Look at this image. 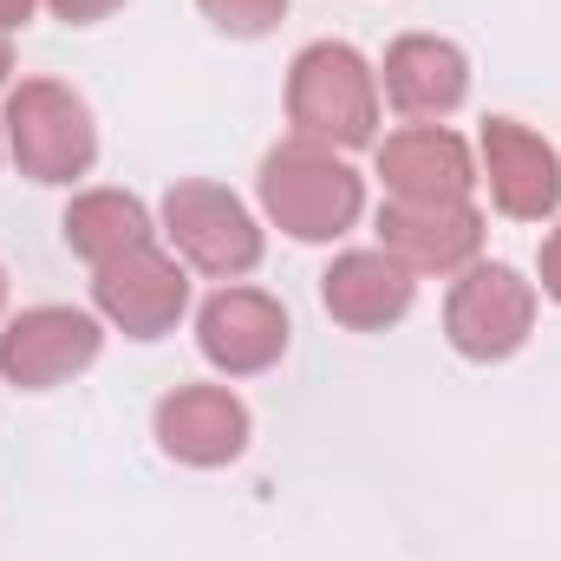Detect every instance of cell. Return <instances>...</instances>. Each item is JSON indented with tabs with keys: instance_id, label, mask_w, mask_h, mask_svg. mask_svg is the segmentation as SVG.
Wrapping results in <instances>:
<instances>
[{
	"instance_id": "4fadbf2b",
	"label": "cell",
	"mask_w": 561,
	"mask_h": 561,
	"mask_svg": "<svg viewBox=\"0 0 561 561\" xmlns=\"http://www.w3.org/2000/svg\"><path fill=\"white\" fill-rule=\"evenodd\" d=\"M379 92H386L405 118L437 125V118H450V112L470 99V59H463L450 39H437V33H405V39L386 46Z\"/></svg>"
},
{
	"instance_id": "7a4b0ae2",
	"label": "cell",
	"mask_w": 561,
	"mask_h": 561,
	"mask_svg": "<svg viewBox=\"0 0 561 561\" xmlns=\"http://www.w3.org/2000/svg\"><path fill=\"white\" fill-rule=\"evenodd\" d=\"M255 190H262L268 222L287 229L294 242H333V236H346V229L359 222V209H366L359 170H353L340 150H327V144H313V138H280L275 150L262 157Z\"/></svg>"
},
{
	"instance_id": "ffe728a7",
	"label": "cell",
	"mask_w": 561,
	"mask_h": 561,
	"mask_svg": "<svg viewBox=\"0 0 561 561\" xmlns=\"http://www.w3.org/2000/svg\"><path fill=\"white\" fill-rule=\"evenodd\" d=\"M7 72H13V46H7V33H0V85H7Z\"/></svg>"
},
{
	"instance_id": "2e32d148",
	"label": "cell",
	"mask_w": 561,
	"mask_h": 561,
	"mask_svg": "<svg viewBox=\"0 0 561 561\" xmlns=\"http://www.w3.org/2000/svg\"><path fill=\"white\" fill-rule=\"evenodd\" d=\"M196 7H203V20H209L216 33H236V39L275 33L280 13H287V0H196Z\"/></svg>"
},
{
	"instance_id": "5bb4252c",
	"label": "cell",
	"mask_w": 561,
	"mask_h": 561,
	"mask_svg": "<svg viewBox=\"0 0 561 561\" xmlns=\"http://www.w3.org/2000/svg\"><path fill=\"white\" fill-rule=\"evenodd\" d=\"M412 294H419V275L386 255V249H346L333 255V268L320 275V300L340 327L353 333H379V327H399L412 313Z\"/></svg>"
},
{
	"instance_id": "277c9868",
	"label": "cell",
	"mask_w": 561,
	"mask_h": 561,
	"mask_svg": "<svg viewBox=\"0 0 561 561\" xmlns=\"http://www.w3.org/2000/svg\"><path fill=\"white\" fill-rule=\"evenodd\" d=\"M163 236L176 249L183 268L196 275H216V280H242L255 262H262V229L249 216V203L222 183H170L163 196Z\"/></svg>"
},
{
	"instance_id": "6da1fadb",
	"label": "cell",
	"mask_w": 561,
	"mask_h": 561,
	"mask_svg": "<svg viewBox=\"0 0 561 561\" xmlns=\"http://www.w3.org/2000/svg\"><path fill=\"white\" fill-rule=\"evenodd\" d=\"M287 125L327 150H359L379 138V72L346 39H313L287 66Z\"/></svg>"
},
{
	"instance_id": "8992f818",
	"label": "cell",
	"mask_w": 561,
	"mask_h": 561,
	"mask_svg": "<svg viewBox=\"0 0 561 561\" xmlns=\"http://www.w3.org/2000/svg\"><path fill=\"white\" fill-rule=\"evenodd\" d=\"M105 346V327L85 307H26L0 327V379L20 392H53L85 373Z\"/></svg>"
},
{
	"instance_id": "3957f363",
	"label": "cell",
	"mask_w": 561,
	"mask_h": 561,
	"mask_svg": "<svg viewBox=\"0 0 561 561\" xmlns=\"http://www.w3.org/2000/svg\"><path fill=\"white\" fill-rule=\"evenodd\" d=\"M0 138L13 150L20 176L33 183H79L99 157V125L85 99L59 79H20L0 105Z\"/></svg>"
},
{
	"instance_id": "9c48e42d",
	"label": "cell",
	"mask_w": 561,
	"mask_h": 561,
	"mask_svg": "<svg viewBox=\"0 0 561 561\" xmlns=\"http://www.w3.org/2000/svg\"><path fill=\"white\" fill-rule=\"evenodd\" d=\"M483 176L477 183H490V203L503 209V216H516V222H542V216H556L561 209V157L549 138H536L529 125H516V118H490L483 125Z\"/></svg>"
},
{
	"instance_id": "ac0fdd59",
	"label": "cell",
	"mask_w": 561,
	"mask_h": 561,
	"mask_svg": "<svg viewBox=\"0 0 561 561\" xmlns=\"http://www.w3.org/2000/svg\"><path fill=\"white\" fill-rule=\"evenodd\" d=\"M542 294L561 300V229H549V242H542Z\"/></svg>"
},
{
	"instance_id": "8fae6325",
	"label": "cell",
	"mask_w": 561,
	"mask_h": 561,
	"mask_svg": "<svg viewBox=\"0 0 561 561\" xmlns=\"http://www.w3.org/2000/svg\"><path fill=\"white\" fill-rule=\"evenodd\" d=\"M157 444L190 470L236 463L249 450V405L229 386H176L170 399H157Z\"/></svg>"
},
{
	"instance_id": "52a82bcc",
	"label": "cell",
	"mask_w": 561,
	"mask_h": 561,
	"mask_svg": "<svg viewBox=\"0 0 561 561\" xmlns=\"http://www.w3.org/2000/svg\"><path fill=\"white\" fill-rule=\"evenodd\" d=\"M92 307L125 340H163L190 307V275H183L176 255L144 242V249H125L118 262L92 268Z\"/></svg>"
},
{
	"instance_id": "7c38bea8",
	"label": "cell",
	"mask_w": 561,
	"mask_h": 561,
	"mask_svg": "<svg viewBox=\"0 0 561 561\" xmlns=\"http://www.w3.org/2000/svg\"><path fill=\"white\" fill-rule=\"evenodd\" d=\"M379 183L392 190V203H470L477 157L444 125H405L379 144Z\"/></svg>"
},
{
	"instance_id": "30bf717a",
	"label": "cell",
	"mask_w": 561,
	"mask_h": 561,
	"mask_svg": "<svg viewBox=\"0 0 561 561\" xmlns=\"http://www.w3.org/2000/svg\"><path fill=\"white\" fill-rule=\"evenodd\" d=\"M379 249L399 255L412 275H463L483 255V209L477 203H386Z\"/></svg>"
},
{
	"instance_id": "5b68a950",
	"label": "cell",
	"mask_w": 561,
	"mask_h": 561,
	"mask_svg": "<svg viewBox=\"0 0 561 561\" xmlns=\"http://www.w3.org/2000/svg\"><path fill=\"white\" fill-rule=\"evenodd\" d=\"M536 327V280H523L503 262H470L444 300V333L463 359H510Z\"/></svg>"
},
{
	"instance_id": "9a60e30c",
	"label": "cell",
	"mask_w": 561,
	"mask_h": 561,
	"mask_svg": "<svg viewBox=\"0 0 561 561\" xmlns=\"http://www.w3.org/2000/svg\"><path fill=\"white\" fill-rule=\"evenodd\" d=\"M59 229H66V249H72L79 262H92V268L118 262L125 249L157 242L150 209H144L131 190H85V196H72V209H66Z\"/></svg>"
},
{
	"instance_id": "e0dca14e",
	"label": "cell",
	"mask_w": 561,
	"mask_h": 561,
	"mask_svg": "<svg viewBox=\"0 0 561 561\" xmlns=\"http://www.w3.org/2000/svg\"><path fill=\"white\" fill-rule=\"evenodd\" d=\"M66 26H92V20H105V13H118L125 0H46Z\"/></svg>"
},
{
	"instance_id": "7402d4cb",
	"label": "cell",
	"mask_w": 561,
	"mask_h": 561,
	"mask_svg": "<svg viewBox=\"0 0 561 561\" xmlns=\"http://www.w3.org/2000/svg\"><path fill=\"white\" fill-rule=\"evenodd\" d=\"M0 144H7V138H0Z\"/></svg>"
},
{
	"instance_id": "ba28073f",
	"label": "cell",
	"mask_w": 561,
	"mask_h": 561,
	"mask_svg": "<svg viewBox=\"0 0 561 561\" xmlns=\"http://www.w3.org/2000/svg\"><path fill=\"white\" fill-rule=\"evenodd\" d=\"M287 307L262 287H216L196 313V346L216 373L229 379H249V373H268L280 353H287Z\"/></svg>"
},
{
	"instance_id": "d6986e66",
	"label": "cell",
	"mask_w": 561,
	"mask_h": 561,
	"mask_svg": "<svg viewBox=\"0 0 561 561\" xmlns=\"http://www.w3.org/2000/svg\"><path fill=\"white\" fill-rule=\"evenodd\" d=\"M33 7H39V0H0V33L26 26V20H33Z\"/></svg>"
},
{
	"instance_id": "44dd1931",
	"label": "cell",
	"mask_w": 561,
	"mask_h": 561,
	"mask_svg": "<svg viewBox=\"0 0 561 561\" xmlns=\"http://www.w3.org/2000/svg\"><path fill=\"white\" fill-rule=\"evenodd\" d=\"M0 307H7V275H0Z\"/></svg>"
}]
</instances>
